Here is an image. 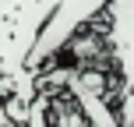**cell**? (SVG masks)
I'll return each mask as SVG.
<instances>
[{
    "mask_svg": "<svg viewBox=\"0 0 134 127\" xmlns=\"http://www.w3.org/2000/svg\"><path fill=\"white\" fill-rule=\"evenodd\" d=\"M106 46L116 60L120 88H134V0H109L106 11Z\"/></svg>",
    "mask_w": 134,
    "mask_h": 127,
    "instance_id": "1",
    "label": "cell"
},
{
    "mask_svg": "<svg viewBox=\"0 0 134 127\" xmlns=\"http://www.w3.org/2000/svg\"><path fill=\"white\" fill-rule=\"evenodd\" d=\"M116 120H120V127H134V88H120V99H116Z\"/></svg>",
    "mask_w": 134,
    "mask_h": 127,
    "instance_id": "2",
    "label": "cell"
},
{
    "mask_svg": "<svg viewBox=\"0 0 134 127\" xmlns=\"http://www.w3.org/2000/svg\"><path fill=\"white\" fill-rule=\"evenodd\" d=\"M57 4H60V0H57Z\"/></svg>",
    "mask_w": 134,
    "mask_h": 127,
    "instance_id": "3",
    "label": "cell"
}]
</instances>
